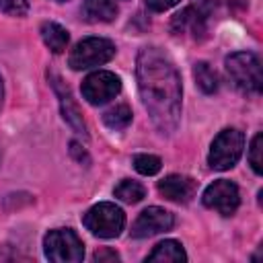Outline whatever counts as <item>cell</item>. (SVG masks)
<instances>
[{
  "label": "cell",
  "instance_id": "obj_8",
  "mask_svg": "<svg viewBox=\"0 0 263 263\" xmlns=\"http://www.w3.org/2000/svg\"><path fill=\"white\" fill-rule=\"evenodd\" d=\"M203 205L210 210H216L222 216H232L240 203V193L238 187L232 181L218 179L212 185L205 187L203 191Z\"/></svg>",
  "mask_w": 263,
  "mask_h": 263
},
{
  "label": "cell",
  "instance_id": "obj_26",
  "mask_svg": "<svg viewBox=\"0 0 263 263\" xmlns=\"http://www.w3.org/2000/svg\"><path fill=\"white\" fill-rule=\"evenodd\" d=\"M58 2H66V0H58Z\"/></svg>",
  "mask_w": 263,
  "mask_h": 263
},
{
  "label": "cell",
  "instance_id": "obj_6",
  "mask_svg": "<svg viewBox=\"0 0 263 263\" xmlns=\"http://www.w3.org/2000/svg\"><path fill=\"white\" fill-rule=\"evenodd\" d=\"M113 55H115L113 41L105 37H86L80 43H76V47L72 49L68 58V66L72 70H86V68L107 64Z\"/></svg>",
  "mask_w": 263,
  "mask_h": 263
},
{
  "label": "cell",
  "instance_id": "obj_22",
  "mask_svg": "<svg viewBox=\"0 0 263 263\" xmlns=\"http://www.w3.org/2000/svg\"><path fill=\"white\" fill-rule=\"evenodd\" d=\"M146 4H148L152 10L162 12V10H168V8H173L175 4H179V0H146Z\"/></svg>",
  "mask_w": 263,
  "mask_h": 263
},
{
  "label": "cell",
  "instance_id": "obj_11",
  "mask_svg": "<svg viewBox=\"0 0 263 263\" xmlns=\"http://www.w3.org/2000/svg\"><path fill=\"white\" fill-rule=\"evenodd\" d=\"M158 191L171 201L187 203V201H191V197H195L197 183L185 175H168L158 183Z\"/></svg>",
  "mask_w": 263,
  "mask_h": 263
},
{
  "label": "cell",
  "instance_id": "obj_18",
  "mask_svg": "<svg viewBox=\"0 0 263 263\" xmlns=\"http://www.w3.org/2000/svg\"><path fill=\"white\" fill-rule=\"evenodd\" d=\"M115 197H119L125 203H138V201H142L146 197V189L140 183L125 179L115 187Z\"/></svg>",
  "mask_w": 263,
  "mask_h": 263
},
{
  "label": "cell",
  "instance_id": "obj_10",
  "mask_svg": "<svg viewBox=\"0 0 263 263\" xmlns=\"http://www.w3.org/2000/svg\"><path fill=\"white\" fill-rule=\"evenodd\" d=\"M49 80H51V86H53L55 95L60 97L62 117L72 125V129H74L76 134H80V136L86 138V136H88V134H86V125H84V119H82V115H80L78 105L74 103V99H72V95H70V88H68L66 84H62L60 76H55V74H49Z\"/></svg>",
  "mask_w": 263,
  "mask_h": 263
},
{
  "label": "cell",
  "instance_id": "obj_19",
  "mask_svg": "<svg viewBox=\"0 0 263 263\" xmlns=\"http://www.w3.org/2000/svg\"><path fill=\"white\" fill-rule=\"evenodd\" d=\"M134 166L142 175H156L160 171V158L154 154H136L134 156Z\"/></svg>",
  "mask_w": 263,
  "mask_h": 263
},
{
  "label": "cell",
  "instance_id": "obj_23",
  "mask_svg": "<svg viewBox=\"0 0 263 263\" xmlns=\"http://www.w3.org/2000/svg\"><path fill=\"white\" fill-rule=\"evenodd\" d=\"M95 261H99V263H103V261H119V255L115 251H111V249H101V251L95 253Z\"/></svg>",
  "mask_w": 263,
  "mask_h": 263
},
{
  "label": "cell",
  "instance_id": "obj_3",
  "mask_svg": "<svg viewBox=\"0 0 263 263\" xmlns=\"http://www.w3.org/2000/svg\"><path fill=\"white\" fill-rule=\"evenodd\" d=\"M82 224L86 226V230H90L95 236L101 238H115L121 234L123 226H125V214L119 205L111 203V201H101L97 205H92L84 218Z\"/></svg>",
  "mask_w": 263,
  "mask_h": 263
},
{
  "label": "cell",
  "instance_id": "obj_17",
  "mask_svg": "<svg viewBox=\"0 0 263 263\" xmlns=\"http://www.w3.org/2000/svg\"><path fill=\"white\" fill-rule=\"evenodd\" d=\"M103 121L111 129H125L132 123V109L127 105H115L103 115Z\"/></svg>",
  "mask_w": 263,
  "mask_h": 263
},
{
  "label": "cell",
  "instance_id": "obj_24",
  "mask_svg": "<svg viewBox=\"0 0 263 263\" xmlns=\"http://www.w3.org/2000/svg\"><path fill=\"white\" fill-rule=\"evenodd\" d=\"M70 150H72V154H76V158L82 162V158H84V162H88V156H86V152L84 150H80V146L76 144V142H72L70 144Z\"/></svg>",
  "mask_w": 263,
  "mask_h": 263
},
{
  "label": "cell",
  "instance_id": "obj_12",
  "mask_svg": "<svg viewBox=\"0 0 263 263\" xmlns=\"http://www.w3.org/2000/svg\"><path fill=\"white\" fill-rule=\"evenodd\" d=\"M41 39L43 43L53 51V53H62L66 47H68V41H70V35L68 31L58 25V23H43L41 25Z\"/></svg>",
  "mask_w": 263,
  "mask_h": 263
},
{
  "label": "cell",
  "instance_id": "obj_1",
  "mask_svg": "<svg viewBox=\"0 0 263 263\" xmlns=\"http://www.w3.org/2000/svg\"><path fill=\"white\" fill-rule=\"evenodd\" d=\"M138 88L152 123L162 134H173L181 117V76L158 47H142L136 62Z\"/></svg>",
  "mask_w": 263,
  "mask_h": 263
},
{
  "label": "cell",
  "instance_id": "obj_9",
  "mask_svg": "<svg viewBox=\"0 0 263 263\" xmlns=\"http://www.w3.org/2000/svg\"><path fill=\"white\" fill-rule=\"evenodd\" d=\"M175 224V218L168 210L164 208H158V205H152V208H146L134 222L132 226V236L134 238H146V236H154V234H160V232H166L171 230Z\"/></svg>",
  "mask_w": 263,
  "mask_h": 263
},
{
  "label": "cell",
  "instance_id": "obj_25",
  "mask_svg": "<svg viewBox=\"0 0 263 263\" xmlns=\"http://www.w3.org/2000/svg\"><path fill=\"white\" fill-rule=\"evenodd\" d=\"M0 103H2V80H0Z\"/></svg>",
  "mask_w": 263,
  "mask_h": 263
},
{
  "label": "cell",
  "instance_id": "obj_2",
  "mask_svg": "<svg viewBox=\"0 0 263 263\" xmlns=\"http://www.w3.org/2000/svg\"><path fill=\"white\" fill-rule=\"evenodd\" d=\"M226 74L232 80V84L249 95L261 92L263 86V74H261V62L251 51H236L226 58Z\"/></svg>",
  "mask_w": 263,
  "mask_h": 263
},
{
  "label": "cell",
  "instance_id": "obj_20",
  "mask_svg": "<svg viewBox=\"0 0 263 263\" xmlns=\"http://www.w3.org/2000/svg\"><path fill=\"white\" fill-rule=\"evenodd\" d=\"M261 144H263V136L257 134L253 138V142H251V148H249V162H251V166H253V171L257 175L263 173V160H261V150L263 148H261Z\"/></svg>",
  "mask_w": 263,
  "mask_h": 263
},
{
  "label": "cell",
  "instance_id": "obj_16",
  "mask_svg": "<svg viewBox=\"0 0 263 263\" xmlns=\"http://www.w3.org/2000/svg\"><path fill=\"white\" fill-rule=\"evenodd\" d=\"M193 76H195V82L197 86L205 92V95H212L218 90V76L214 72V68L208 64V62H197L193 66Z\"/></svg>",
  "mask_w": 263,
  "mask_h": 263
},
{
  "label": "cell",
  "instance_id": "obj_15",
  "mask_svg": "<svg viewBox=\"0 0 263 263\" xmlns=\"http://www.w3.org/2000/svg\"><path fill=\"white\" fill-rule=\"evenodd\" d=\"M84 14L90 21L109 23L117 16V6L113 0H84Z\"/></svg>",
  "mask_w": 263,
  "mask_h": 263
},
{
  "label": "cell",
  "instance_id": "obj_14",
  "mask_svg": "<svg viewBox=\"0 0 263 263\" xmlns=\"http://www.w3.org/2000/svg\"><path fill=\"white\" fill-rule=\"evenodd\" d=\"M187 255L181 247V242L177 240H162L154 247V251L146 257V261H171V263H179L185 261Z\"/></svg>",
  "mask_w": 263,
  "mask_h": 263
},
{
  "label": "cell",
  "instance_id": "obj_13",
  "mask_svg": "<svg viewBox=\"0 0 263 263\" xmlns=\"http://www.w3.org/2000/svg\"><path fill=\"white\" fill-rule=\"evenodd\" d=\"M173 29H175L179 35H181V33H193L195 37L205 31L201 14H199L195 8H191V6L185 8L183 12H179V14L173 18Z\"/></svg>",
  "mask_w": 263,
  "mask_h": 263
},
{
  "label": "cell",
  "instance_id": "obj_4",
  "mask_svg": "<svg viewBox=\"0 0 263 263\" xmlns=\"http://www.w3.org/2000/svg\"><path fill=\"white\" fill-rule=\"evenodd\" d=\"M242 148H245V134L240 129L226 127L214 138L208 162L214 171H228L238 162Z\"/></svg>",
  "mask_w": 263,
  "mask_h": 263
},
{
  "label": "cell",
  "instance_id": "obj_7",
  "mask_svg": "<svg viewBox=\"0 0 263 263\" xmlns=\"http://www.w3.org/2000/svg\"><path fill=\"white\" fill-rule=\"evenodd\" d=\"M121 90V80L109 70L92 72L82 82V97L90 105H103L111 99H115Z\"/></svg>",
  "mask_w": 263,
  "mask_h": 263
},
{
  "label": "cell",
  "instance_id": "obj_21",
  "mask_svg": "<svg viewBox=\"0 0 263 263\" xmlns=\"http://www.w3.org/2000/svg\"><path fill=\"white\" fill-rule=\"evenodd\" d=\"M0 10L10 16H23L29 12V2L27 0H0Z\"/></svg>",
  "mask_w": 263,
  "mask_h": 263
},
{
  "label": "cell",
  "instance_id": "obj_5",
  "mask_svg": "<svg viewBox=\"0 0 263 263\" xmlns=\"http://www.w3.org/2000/svg\"><path fill=\"white\" fill-rule=\"evenodd\" d=\"M45 257L55 263H78L84 257V245L70 228H55L43 238Z\"/></svg>",
  "mask_w": 263,
  "mask_h": 263
}]
</instances>
